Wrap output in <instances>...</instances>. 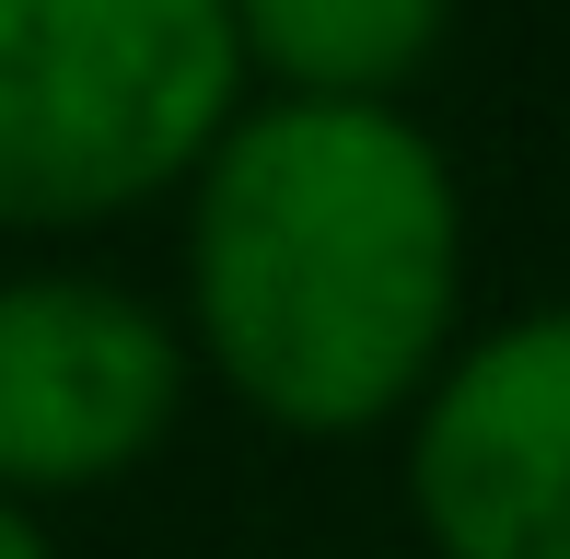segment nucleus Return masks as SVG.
Segmentation results:
<instances>
[{
    "label": "nucleus",
    "instance_id": "1",
    "mask_svg": "<svg viewBox=\"0 0 570 559\" xmlns=\"http://www.w3.org/2000/svg\"><path fill=\"white\" fill-rule=\"evenodd\" d=\"M175 326L279 443H373L478 326V210L420 106L256 94L175 198Z\"/></svg>",
    "mask_w": 570,
    "mask_h": 559
},
{
    "label": "nucleus",
    "instance_id": "2",
    "mask_svg": "<svg viewBox=\"0 0 570 559\" xmlns=\"http://www.w3.org/2000/svg\"><path fill=\"white\" fill-rule=\"evenodd\" d=\"M245 106L222 0H0V234L70 245L164 210Z\"/></svg>",
    "mask_w": 570,
    "mask_h": 559
},
{
    "label": "nucleus",
    "instance_id": "3",
    "mask_svg": "<svg viewBox=\"0 0 570 559\" xmlns=\"http://www.w3.org/2000/svg\"><path fill=\"white\" fill-rule=\"evenodd\" d=\"M198 396L164 292L82 257L0 268V501L47 513L140 478Z\"/></svg>",
    "mask_w": 570,
    "mask_h": 559
},
{
    "label": "nucleus",
    "instance_id": "4",
    "mask_svg": "<svg viewBox=\"0 0 570 559\" xmlns=\"http://www.w3.org/2000/svg\"><path fill=\"white\" fill-rule=\"evenodd\" d=\"M396 490L431 559H570V292L454 339L396 420Z\"/></svg>",
    "mask_w": 570,
    "mask_h": 559
},
{
    "label": "nucleus",
    "instance_id": "5",
    "mask_svg": "<svg viewBox=\"0 0 570 559\" xmlns=\"http://www.w3.org/2000/svg\"><path fill=\"white\" fill-rule=\"evenodd\" d=\"M256 94L292 106H407L443 59L454 0H222Z\"/></svg>",
    "mask_w": 570,
    "mask_h": 559
},
{
    "label": "nucleus",
    "instance_id": "6",
    "mask_svg": "<svg viewBox=\"0 0 570 559\" xmlns=\"http://www.w3.org/2000/svg\"><path fill=\"white\" fill-rule=\"evenodd\" d=\"M0 559H59V537H47V513H23V501H0Z\"/></svg>",
    "mask_w": 570,
    "mask_h": 559
}]
</instances>
